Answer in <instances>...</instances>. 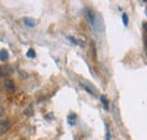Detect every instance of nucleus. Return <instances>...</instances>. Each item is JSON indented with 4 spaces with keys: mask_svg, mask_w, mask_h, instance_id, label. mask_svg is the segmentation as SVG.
<instances>
[{
    "mask_svg": "<svg viewBox=\"0 0 147 140\" xmlns=\"http://www.w3.org/2000/svg\"><path fill=\"white\" fill-rule=\"evenodd\" d=\"M3 87H5V89L7 92H10V93L15 90V85H14L13 80H10V79H6L3 81Z\"/></svg>",
    "mask_w": 147,
    "mask_h": 140,
    "instance_id": "nucleus-1",
    "label": "nucleus"
},
{
    "mask_svg": "<svg viewBox=\"0 0 147 140\" xmlns=\"http://www.w3.org/2000/svg\"><path fill=\"white\" fill-rule=\"evenodd\" d=\"M10 128V122L8 120H3V121L0 122V130L2 132H6L7 130H9Z\"/></svg>",
    "mask_w": 147,
    "mask_h": 140,
    "instance_id": "nucleus-2",
    "label": "nucleus"
},
{
    "mask_svg": "<svg viewBox=\"0 0 147 140\" xmlns=\"http://www.w3.org/2000/svg\"><path fill=\"white\" fill-rule=\"evenodd\" d=\"M13 72H14V68L11 66L2 67V76H3V75H11Z\"/></svg>",
    "mask_w": 147,
    "mask_h": 140,
    "instance_id": "nucleus-3",
    "label": "nucleus"
},
{
    "mask_svg": "<svg viewBox=\"0 0 147 140\" xmlns=\"http://www.w3.org/2000/svg\"><path fill=\"white\" fill-rule=\"evenodd\" d=\"M9 58V54L8 52L6 50H2V51H0V60L1 61H7Z\"/></svg>",
    "mask_w": 147,
    "mask_h": 140,
    "instance_id": "nucleus-4",
    "label": "nucleus"
},
{
    "mask_svg": "<svg viewBox=\"0 0 147 140\" xmlns=\"http://www.w3.org/2000/svg\"><path fill=\"white\" fill-rule=\"evenodd\" d=\"M24 23L26 26L28 27H34L35 26V20L34 19H31V18H24Z\"/></svg>",
    "mask_w": 147,
    "mask_h": 140,
    "instance_id": "nucleus-5",
    "label": "nucleus"
},
{
    "mask_svg": "<svg viewBox=\"0 0 147 140\" xmlns=\"http://www.w3.org/2000/svg\"><path fill=\"white\" fill-rule=\"evenodd\" d=\"M82 86H83L84 88H85V90L86 92H88L89 94H92V95H95V93L92 90V87L89 86V85H87V84H84V82H82Z\"/></svg>",
    "mask_w": 147,
    "mask_h": 140,
    "instance_id": "nucleus-6",
    "label": "nucleus"
},
{
    "mask_svg": "<svg viewBox=\"0 0 147 140\" xmlns=\"http://www.w3.org/2000/svg\"><path fill=\"white\" fill-rule=\"evenodd\" d=\"M75 121H76V115L75 114H71V115L68 116V122H69L70 124H75Z\"/></svg>",
    "mask_w": 147,
    "mask_h": 140,
    "instance_id": "nucleus-7",
    "label": "nucleus"
},
{
    "mask_svg": "<svg viewBox=\"0 0 147 140\" xmlns=\"http://www.w3.org/2000/svg\"><path fill=\"white\" fill-rule=\"evenodd\" d=\"M101 102L103 103L105 110H107V108H109V103H107V100H106V98H105V96H101Z\"/></svg>",
    "mask_w": 147,
    "mask_h": 140,
    "instance_id": "nucleus-8",
    "label": "nucleus"
},
{
    "mask_svg": "<svg viewBox=\"0 0 147 140\" xmlns=\"http://www.w3.org/2000/svg\"><path fill=\"white\" fill-rule=\"evenodd\" d=\"M27 57H28V58H34L35 57V51L33 50V49H29V50L27 51Z\"/></svg>",
    "mask_w": 147,
    "mask_h": 140,
    "instance_id": "nucleus-9",
    "label": "nucleus"
},
{
    "mask_svg": "<svg viewBox=\"0 0 147 140\" xmlns=\"http://www.w3.org/2000/svg\"><path fill=\"white\" fill-rule=\"evenodd\" d=\"M122 21H123V24H125V26L128 25V16H127L126 14H123L122 15Z\"/></svg>",
    "mask_w": 147,
    "mask_h": 140,
    "instance_id": "nucleus-10",
    "label": "nucleus"
},
{
    "mask_svg": "<svg viewBox=\"0 0 147 140\" xmlns=\"http://www.w3.org/2000/svg\"><path fill=\"white\" fill-rule=\"evenodd\" d=\"M68 40L71 41V42L74 43V44H77V43H78V41H77V40H75V39H74V37H71V36H68Z\"/></svg>",
    "mask_w": 147,
    "mask_h": 140,
    "instance_id": "nucleus-11",
    "label": "nucleus"
},
{
    "mask_svg": "<svg viewBox=\"0 0 147 140\" xmlns=\"http://www.w3.org/2000/svg\"><path fill=\"white\" fill-rule=\"evenodd\" d=\"M144 41H145V46L147 48V34L145 35V37H144Z\"/></svg>",
    "mask_w": 147,
    "mask_h": 140,
    "instance_id": "nucleus-12",
    "label": "nucleus"
},
{
    "mask_svg": "<svg viewBox=\"0 0 147 140\" xmlns=\"http://www.w3.org/2000/svg\"><path fill=\"white\" fill-rule=\"evenodd\" d=\"M2 76V67H0V77Z\"/></svg>",
    "mask_w": 147,
    "mask_h": 140,
    "instance_id": "nucleus-13",
    "label": "nucleus"
},
{
    "mask_svg": "<svg viewBox=\"0 0 147 140\" xmlns=\"http://www.w3.org/2000/svg\"><path fill=\"white\" fill-rule=\"evenodd\" d=\"M1 114H2V108L0 107V115H1Z\"/></svg>",
    "mask_w": 147,
    "mask_h": 140,
    "instance_id": "nucleus-14",
    "label": "nucleus"
}]
</instances>
